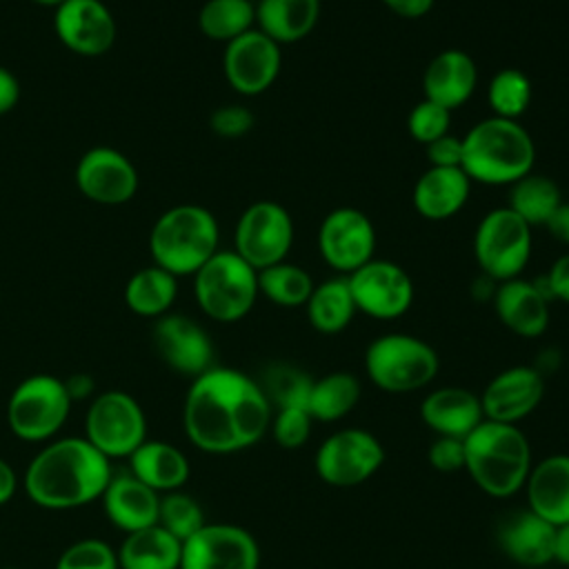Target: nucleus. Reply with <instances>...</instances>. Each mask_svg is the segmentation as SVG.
I'll use <instances>...</instances> for the list:
<instances>
[{
  "mask_svg": "<svg viewBox=\"0 0 569 569\" xmlns=\"http://www.w3.org/2000/svg\"><path fill=\"white\" fill-rule=\"evenodd\" d=\"M271 416L258 380L216 365L191 380L182 407L184 433L204 453L249 449L264 436Z\"/></svg>",
  "mask_w": 569,
  "mask_h": 569,
  "instance_id": "obj_1",
  "label": "nucleus"
},
{
  "mask_svg": "<svg viewBox=\"0 0 569 569\" xmlns=\"http://www.w3.org/2000/svg\"><path fill=\"white\" fill-rule=\"evenodd\" d=\"M111 476L107 456L84 436H69L44 442L29 460L20 482L33 505L64 511L100 500Z\"/></svg>",
  "mask_w": 569,
  "mask_h": 569,
  "instance_id": "obj_2",
  "label": "nucleus"
},
{
  "mask_svg": "<svg viewBox=\"0 0 569 569\" xmlns=\"http://www.w3.org/2000/svg\"><path fill=\"white\" fill-rule=\"evenodd\" d=\"M536 162V144L518 120L491 116L462 136V171L471 182L511 187Z\"/></svg>",
  "mask_w": 569,
  "mask_h": 569,
  "instance_id": "obj_3",
  "label": "nucleus"
},
{
  "mask_svg": "<svg viewBox=\"0 0 569 569\" xmlns=\"http://www.w3.org/2000/svg\"><path fill=\"white\" fill-rule=\"evenodd\" d=\"M465 471L493 498L518 493L531 471V447L522 429L482 420L465 438Z\"/></svg>",
  "mask_w": 569,
  "mask_h": 569,
  "instance_id": "obj_4",
  "label": "nucleus"
},
{
  "mask_svg": "<svg viewBox=\"0 0 569 569\" xmlns=\"http://www.w3.org/2000/svg\"><path fill=\"white\" fill-rule=\"evenodd\" d=\"M220 229L216 216L200 204H176L151 227L153 264L178 276H193L216 251Z\"/></svg>",
  "mask_w": 569,
  "mask_h": 569,
  "instance_id": "obj_5",
  "label": "nucleus"
},
{
  "mask_svg": "<svg viewBox=\"0 0 569 569\" xmlns=\"http://www.w3.org/2000/svg\"><path fill=\"white\" fill-rule=\"evenodd\" d=\"M193 296L204 316L216 322L242 320L258 300V271L233 249L216 251L193 273Z\"/></svg>",
  "mask_w": 569,
  "mask_h": 569,
  "instance_id": "obj_6",
  "label": "nucleus"
},
{
  "mask_svg": "<svg viewBox=\"0 0 569 569\" xmlns=\"http://www.w3.org/2000/svg\"><path fill=\"white\" fill-rule=\"evenodd\" d=\"M436 349L409 333L378 336L365 351L369 380L389 393H409L427 387L438 373Z\"/></svg>",
  "mask_w": 569,
  "mask_h": 569,
  "instance_id": "obj_7",
  "label": "nucleus"
},
{
  "mask_svg": "<svg viewBox=\"0 0 569 569\" xmlns=\"http://www.w3.org/2000/svg\"><path fill=\"white\" fill-rule=\"evenodd\" d=\"M71 396L64 380L33 373L16 385L7 402L9 431L24 442H49L71 413Z\"/></svg>",
  "mask_w": 569,
  "mask_h": 569,
  "instance_id": "obj_8",
  "label": "nucleus"
},
{
  "mask_svg": "<svg viewBox=\"0 0 569 569\" xmlns=\"http://www.w3.org/2000/svg\"><path fill=\"white\" fill-rule=\"evenodd\" d=\"M84 438L109 460L129 458L147 440L142 405L120 389L98 393L84 416Z\"/></svg>",
  "mask_w": 569,
  "mask_h": 569,
  "instance_id": "obj_9",
  "label": "nucleus"
},
{
  "mask_svg": "<svg viewBox=\"0 0 569 569\" xmlns=\"http://www.w3.org/2000/svg\"><path fill=\"white\" fill-rule=\"evenodd\" d=\"M473 253L487 278H518L531 258V227L509 207H498L478 222Z\"/></svg>",
  "mask_w": 569,
  "mask_h": 569,
  "instance_id": "obj_10",
  "label": "nucleus"
},
{
  "mask_svg": "<svg viewBox=\"0 0 569 569\" xmlns=\"http://www.w3.org/2000/svg\"><path fill=\"white\" fill-rule=\"evenodd\" d=\"M291 213L276 200H258L249 204L233 231V251L256 271L287 260L293 247Z\"/></svg>",
  "mask_w": 569,
  "mask_h": 569,
  "instance_id": "obj_11",
  "label": "nucleus"
},
{
  "mask_svg": "<svg viewBox=\"0 0 569 569\" xmlns=\"http://www.w3.org/2000/svg\"><path fill=\"white\" fill-rule=\"evenodd\" d=\"M385 462L380 440L356 427L333 431L316 451V473L331 487H356L369 480Z\"/></svg>",
  "mask_w": 569,
  "mask_h": 569,
  "instance_id": "obj_12",
  "label": "nucleus"
},
{
  "mask_svg": "<svg viewBox=\"0 0 569 569\" xmlns=\"http://www.w3.org/2000/svg\"><path fill=\"white\" fill-rule=\"evenodd\" d=\"M318 251L325 264L349 276L376 253V229L369 216L356 207L329 211L318 229Z\"/></svg>",
  "mask_w": 569,
  "mask_h": 569,
  "instance_id": "obj_13",
  "label": "nucleus"
},
{
  "mask_svg": "<svg viewBox=\"0 0 569 569\" xmlns=\"http://www.w3.org/2000/svg\"><path fill=\"white\" fill-rule=\"evenodd\" d=\"M356 309L376 320H396L413 302L409 273L385 258H373L347 276Z\"/></svg>",
  "mask_w": 569,
  "mask_h": 569,
  "instance_id": "obj_14",
  "label": "nucleus"
},
{
  "mask_svg": "<svg viewBox=\"0 0 569 569\" xmlns=\"http://www.w3.org/2000/svg\"><path fill=\"white\" fill-rule=\"evenodd\" d=\"M260 547L240 525L207 522L182 542L180 569H258Z\"/></svg>",
  "mask_w": 569,
  "mask_h": 569,
  "instance_id": "obj_15",
  "label": "nucleus"
},
{
  "mask_svg": "<svg viewBox=\"0 0 569 569\" xmlns=\"http://www.w3.org/2000/svg\"><path fill=\"white\" fill-rule=\"evenodd\" d=\"M282 67L280 44L264 36L260 29H251L224 44L222 71L229 87L242 96H258L267 91Z\"/></svg>",
  "mask_w": 569,
  "mask_h": 569,
  "instance_id": "obj_16",
  "label": "nucleus"
},
{
  "mask_svg": "<svg viewBox=\"0 0 569 569\" xmlns=\"http://www.w3.org/2000/svg\"><path fill=\"white\" fill-rule=\"evenodd\" d=\"M151 340L160 360L176 373L196 378L213 367V342L189 316L164 313L156 318Z\"/></svg>",
  "mask_w": 569,
  "mask_h": 569,
  "instance_id": "obj_17",
  "label": "nucleus"
},
{
  "mask_svg": "<svg viewBox=\"0 0 569 569\" xmlns=\"http://www.w3.org/2000/svg\"><path fill=\"white\" fill-rule=\"evenodd\" d=\"M80 193L98 204H124L138 191V171L113 147H91L76 167Z\"/></svg>",
  "mask_w": 569,
  "mask_h": 569,
  "instance_id": "obj_18",
  "label": "nucleus"
},
{
  "mask_svg": "<svg viewBox=\"0 0 569 569\" xmlns=\"http://www.w3.org/2000/svg\"><path fill=\"white\" fill-rule=\"evenodd\" d=\"M58 40L78 56H102L113 47L116 20L102 0H64L56 7Z\"/></svg>",
  "mask_w": 569,
  "mask_h": 569,
  "instance_id": "obj_19",
  "label": "nucleus"
},
{
  "mask_svg": "<svg viewBox=\"0 0 569 569\" xmlns=\"http://www.w3.org/2000/svg\"><path fill=\"white\" fill-rule=\"evenodd\" d=\"M545 396V378L533 367H509L493 376L480 393L485 420L516 425L527 418Z\"/></svg>",
  "mask_w": 569,
  "mask_h": 569,
  "instance_id": "obj_20",
  "label": "nucleus"
},
{
  "mask_svg": "<svg viewBox=\"0 0 569 569\" xmlns=\"http://www.w3.org/2000/svg\"><path fill=\"white\" fill-rule=\"evenodd\" d=\"M549 296L540 280L511 278L498 282L493 307L498 320L520 338H538L549 327Z\"/></svg>",
  "mask_w": 569,
  "mask_h": 569,
  "instance_id": "obj_21",
  "label": "nucleus"
},
{
  "mask_svg": "<svg viewBox=\"0 0 569 569\" xmlns=\"http://www.w3.org/2000/svg\"><path fill=\"white\" fill-rule=\"evenodd\" d=\"M478 67L462 49H445L433 56L422 73L425 100L449 111L462 107L476 91Z\"/></svg>",
  "mask_w": 569,
  "mask_h": 569,
  "instance_id": "obj_22",
  "label": "nucleus"
},
{
  "mask_svg": "<svg viewBox=\"0 0 569 569\" xmlns=\"http://www.w3.org/2000/svg\"><path fill=\"white\" fill-rule=\"evenodd\" d=\"M100 502L107 520L124 533L158 525L160 493L129 471L111 476Z\"/></svg>",
  "mask_w": 569,
  "mask_h": 569,
  "instance_id": "obj_23",
  "label": "nucleus"
},
{
  "mask_svg": "<svg viewBox=\"0 0 569 569\" xmlns=\"http://www.w3.org/2000/svg\"><path fill=\"white\" fill-rule=\"evenodd\" d=\"M422 422L436 436L465 440L482 420L480 396L465 387H438L420 405Z\"/></svg>",
  "mask_w": 569,
  "mask_h": 569,
  "instance_id": "obj_24",
  "label": "nucleus"
},
{
  "mask_svg": "<svg viewBox=\"0 0 569 569\" xmlns=\"http://www.w3.org/2000/svg\"><path fill=\"white\" fill-rule=\"evenodd\" d=\"M525 491L527 509L553 527L569 522V456L553 453L531 465Z\"/></svg>",
  "mask_w": 569,
  "mask_h": 569,
  "instance_id": "obj_25",
  "label": "nucleus"
},
{
  "mask_svg": "<svg viewBox=\"0 0 569 569\" xmlns=\"http://www.w3.org/2000/svg\"><path fill=\"white\" fill-rule=\"evenodd\" d=\"M471 180L462 167H429L413 184V209L427 220H447L469 200Z\"/></svg>",
  "mask_w": 569,
  "mask_h": 569,
  "instance_id": "obj_26",
  "label": "nucleus"
},
{
  "mask_svg": "<svg viewBox=\"0 0 569 569\" xmlns=\"http://www.w3.org/2000/svg\"><path fill=\"white\" fill-rule=\"evenodd\" d=\"M553 538L556 527L531 509L511 513L498 529L500 549L513 562L525 567H542L553 562Z\"/></svg>",
  "mask_w": 569,
  "mask_h": 569,
  "instance_id": "obj_27",
  "label": "nucleus"
},
{
  "mask_svg": "<svg viewBox=\"0 0 569 569\" xmlns=\"http://www.w3.org/2000/svg\"><path fill=\"white\" fill-rule=\"evenodd\" d=\"M129 473L162 496L182 489L189 480L191 467L176 445L147 438L129 456Z\"/></svg>",
  "mask_w": 569,
  "mask_h": 569,
  "instance_id": "obj_28",
  "label": "nucleus"
},
{
  "mask_svg": "<svg viewBox=\"0 0 569 569\" xmlns=\"http://www.w3.org/2000/svg\"><path fill=\"white\" fill-rule=\"evenodd\" d=\"M320 18V0H258L256 29L278 44L307 38Z\"/></svg>",
  "mask_w": 569,
  "mask_h": 569,
  "instance_id": "obj_29",
  "label": "nucleus"
},
{
  "mask_svg": "<svg viewBox=\"0 0 569 569\" xmlns=\"http://www.w3.org/2000/svg\"><path fill=\"white\" fill-rule=\"evenodd\" d=\"M116 551L120 569H180L182 542L160 525H151L124 533Z\"/></svg>",
  "mask_w": 569,
  "mask_h": 569,
  "instance_id": "obj_30",
  "label": "nucleus"
},
{
  "mask_svg": "<svg viewBox=\"0 0 569 569\" xmlns=\"http://www.w3.org/2000/svg\"><path fill=\"white\" fill-rule=\"evenodd\" d=\"M305 309L316 331L327 336L345 331L358 313L347 276H336L316 284Z\"/></svg>",
  "mask_w": 569,
  "mask_h": 569,
  "instance_id": "obj_31",
  "label": "nucleus"
},
{
  "mask_svg": "<svg viewBox=\"0 0 569 569\" xmlns=\"http://www.w3.org/2000/svg\"><path fill=\"white\" fill-rule=\"evenodd\" d=\"M176 296L178 278L158 264L138 269L124 287L127 307L142 318H160L169 313Z\"/></svg>",
  "mask_w": 569,
  "mask_h": 569,
  "instance_id": "obj_32",
  "label": "nucleus"
},
{
  "mask_svg": "<svg viewBox=\"0 0 569 569\" xmlns=\"http://www.w3.org/2000/svg\"><path fill=\"white\" fill-rule=\"evenodd\" d=\"M360 400V380L349 371H333L316 378L309 391L307 411L313 420L336 422L353 411Z\"/></svg>",
  "mask_w": 569,
  "mask_h": 569,
  "instance_id": "obj_33",
  "label": "nucleus"
},
{
  "mask_svg": "<svg viewBox=\"0 0 569 569\" xmlns=\"http://www.w3.org/2000/svg\"><path fill=\"white\" fill-rule=\"evenodd\" d=\"M562 202L558 184L538 173H527L518 182L509 187V209L520 216L531 229L545 227L547 218L553 213V209Z\"/></svg>",
  "mask_w": 569,
  "mask_h": 569,
  "instance_id": "obj_34",
  "label": "nucleus"
},
{
  "mask_svg": "<svg viewBox=\"0 0 569 569\" xmlns=\"http://www.w3.org/2000/svg\"><path fill=\"white\" fill-rule=\"evenodd\" d=\"M200 31L218 42H231L256 27L251 0H207L198 13Z\"/></svg>",
  "mask_w": 569,
  "mask_h": 569,
  "instance_id": "obj_35",
  "label": "nucleus"
},
{
  "mask_svg": "<svg viewBox=\"0 0 569 569\" xmlns=\"http://www.w3.org/2000/svg\"><path fill=\"white\" fill-rule=\"evenodd\" d=\"M316 282L293 262H276L258 271V293L278 307H305Z\"/></svg>",
  "mask_w": 569,
  "mask_h": 569,
  "instance_id": "obj_36",
  "label": "nucleus"
},
{
  "mask_svg": "<svg viewBox=\"0 0 569 569\" xmlns=\"http://www.w3.org/2000/svg\"><path fill=\"white\" fill-rule=\"evenodd\" d=\"M487 102L498 118L518 120L531 102V80L520 69H500L489 80Z\"/></svg>",
  "mask_w": 569,
  "mask_h": 569,
  "instance_id": "obj_37",
  "label": "nucleus"
},
{
  "mask_svg": "<svg viewBox=\"0 0 569 569\" xmlns=\"http://www.w3.org/2000/svg\"><path fill=\"white\" fill-rule=\"evenodd\" d=\"M258 385L262 387L271 407L276 405L278 409H282V407H305L307 409L313 378L293 365L278 362L264 371L262 382H258Z\"/></svg>",
  "mask_w": 569,
  "mask_h": 569,
  "instance_id": "obj_38",
  "label": "nucleus"
},
{
  "mask_svg": "<svg viewBox=\"0 0 569 569\" xmlns=\"http://www.w3.org/2000/svg\"><path fill=\"white\" fill-rule=\"evenodd\" d=\"M158 525L169 531L173 538L184 542L191 538L198 529L207 525L204 511L200 502L189 496L187 491H169L160 496V509H158Z\"/></svg>",
  "mask_w": 569,
  "mask_h": 569,
  "instance_id": "obj_39",
  "label": "nucleus"
},
{
  "mask_svg": "<svg viewBox=\"0 0 569 569\" xmlns=\"http://www.w3.org/2000/svg\"><path fill=\"white\" fill-rule=\"evenodd\" d=\"M53 569H120V562L107 540L80 538L62 549Z\"/></svg>",
  "mask_w": 569,
  "mask_h": 569,
  "instance_id": "obj_40",
  "label": "nucleus"
},
{
  "mask_svg": "<svg viewBox=\"0 0 569 569\" xmlns=\"http://www.w3.org/2000/svg\"><path fill=\"white\" fill-rule=\"evenodd\" d=\"M451 129V111L431 102V100H420L411 111H409V118H407V131L409 136L420 142V144H429L447 133Z\"/></svg>",
  "mask_w": 569,
  "mask_h": 569,
  "instance_id": "obj_41",
  "label": "nucleus"
},
{
  "mask_svg": "<svg viewBox=\"0 0 569 569\" xmlns=\"http://www.w3.org/2000/svg\"><path fill=\"white\" fill-rule=\"evenodd\" d=\"M313 418L305 407H282L271 416V433L282 449H300L311 436Z\"/></svg>",
  "mask_w": 569,
  "mask_h": 569,
  "instance_id": "obj_42",
  "label": "nucleus"
},
{
  "mask_svg": "<svg viewBox=\"0 0 569 569\" xmlns=\"http://www.w3.org/2000/svg\"><path fill=\"white\" fill-rule=\"evenodd\" d=\"M209 127L220 138H242L253 129V113L244 104H224L211 113Z\"/></svg>",
  "mask_w": 569,
  "mask_h": 569,
  "instance_id": "obj_43",
  "label": "nucleus"
},
{
  "mask_svg": "<svg viewBox=\"0 0 569 569\" xmlns=\"http://www.w3.org/2000/svg\"><path fill=\"white\" fill-rule=\"evenodd\" d=\"M429 465L438 471L451 473L465 469V440L460 438H449V436H438L427 451Z\"/></svg>",
  "mask_w": 569,
  "mask_h": 569,
  "instance_id": "obj_44",
  "label": "nucleus"
},
{
  "mask_svg": "<svg viewBox=\"0 0 569 569\" xmlns=\"http://www.w3.org/2000/svg\"><path fill=\"white\" fill-rule=\"evenodd\" d=\"M429 167H462V138L447 133L425 147Z\"/></svg>",
  "mask_w": 569,
  "mask_h": 569,
  "instance_id": "obj_45",
  "label": "nucleus"
},
{
  "mask_svg": "<svg viewBox=\"0 0 569 569\" xmlns=\"http://www.w3.org/2000/svg\"><path fill=\"white\" fill-rule=\"evenodd\" d=\"M542 287L551 300L556 298V300H562L569 305V253L560 256L551 264L549 273L542 280Z\"/></svg>",
  "mask_w": 569,
  "mask_h": 569,
  "instance_id": "obj_46",
  "label": "nucleus"
},
{
  "mask_svg": "<svg viewBox=\"0 0 569 569\" xmlns=\"http://www.w3.org/2000/svg\"><path fill=\"white\" fill-rule=\"evenodd\" d=\"M20 100V82L18 78L0 64V116L9 113Z\"/></svg>",
  "mask_w": 569,
  "mask_h": 569,
  "instance_id": "obj_47",
  "label": "nucleus"
},
{
  "mask_svg": "<svg viewBox=\"0 0 569 569\" xmlns=\"http://www.w3.org/2000/svg\"><path fill=\"white\" fill-rule=\"evenodd\" d=\"M545 229L549 231V236L562 244H569V202H560L553 213L547 218Z\"/></svg>",
  "mask_w": 569,
  "mask_h": 569,
  "instance_id": "obj_48",
  "label": "nucleus"
},
{
  "mask_svg": "<svg viewBox=\"0 0 569 569\" xmlns=\"http://www.w3.org/2000/svg\"><path fill=\"white\" fill-rule=\"evenodd\" d=\"M389 11H393L400 18H422L431 11L436 0H382Z\"/></svg>",
  "mask_w": 569,
  "mask_h": 569,
  "instance_id": "obj_49",
  "label": "nucleus"
},
{
  "mask_svg": "<svg viewBox=\"0 0 569 569\" xmlns=\"http://www.w3.org/2000/svg\"><path fill=\"white\" fill-rule=\"evenodd\" d=\"M18 485H20V478H18L16 469L11 467L9 460H4L0 456V507L13 500V496L18 491Z\"/></svg>",
  "mask_w": 569,
  "mask_h": 569,
  "instance_id": "obj_50",
  "label": "nucleus"
},
{
  "mask_svg": "<svg viewBox=\"0 0 569 569\" xmlns=\"http://www.w3.org/2000/svg\"><path fill=\"white\" fill-rule=\"evenodd\" d=\"M553 560L569 567V522L556 527L553 538Z\"/></svg>",
  "mask_w": 569,
  "mask_h": 569,
  "instance_id": "obj_51",
  "label": "nucleus"
},
{
  "mask_svg": "<svg viewBox=\"0 0 569 569\" xmlns=\"http://www.w3.org/2000/svg\"><path fill=\"white\" fill-rule=\"evenodd\" d=\"M64 385H67V391H69L73 402L80 400V398H87L91 393V389H93V380L89 376H84V373L71 376L69 380H64Z\"/></svg>",
  "mask_w": 569,
  "mask_h": 569,
  "instance_id": "obj_52",
  "label": "nucleus"
},
{
  "mask_svg": "<svg viewBox=\"0 0 569 569\" xmlns=\"http://www.w3.org/2000/svg\"><path fill=\"white\" fill-rule=\"evenodd\" d=\"M31 2H36V4H42V7H60L64 0H31Z\"/></svg>",
  "mask_w": 569,
  "mask_h": 569,
  "instance_id": "obj_53",
  "label": "nucleus"
},
{
  "mask_svg": "<svg viewBox=\"0 0 569 569\" xmlns=\"http://www.w3.org/2000/svg\"><path fill=\"white\" fill-rule=\"evenodd\" d=\"M0 569H22V567H0Z\"/></svg>",
  "mask_w": 569,
  "mask_h": 569,
  "instance_id": "obj_54",
  "label": "nucleus"
}]
</instances>
